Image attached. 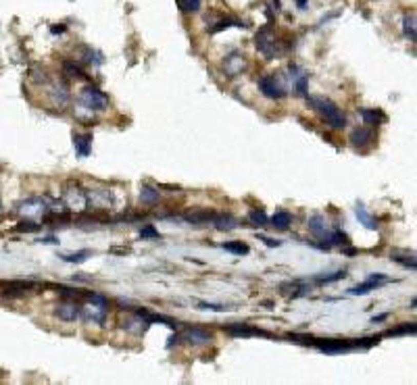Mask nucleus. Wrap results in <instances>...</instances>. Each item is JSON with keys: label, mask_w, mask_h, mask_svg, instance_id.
Here are the masks:
<instances>
[{"label": "nucleus", "mask_w": 417, "mask_h": 385, "mask_svg": "<svg viewBox=\"0 0 417 385\" xmlns=\"http://www.w3.org/2000/svg\"><path fill=\"white\" fill-rule=\"evenodd\" d=\"M384 318H388V314H380V316H373L371 320H373V323H380V320H384Z\"/></svg>", "instance_id": "nucleus-42"}, {"label": "nucleus", "mask_w": 417, "mask_h": 385, "mask_svg": "<svg viewBox=\"0 0 417 385\" xmlns=\"http://www.w3.org/2000/svg\"><path fill=\"white\" fill-rule=\"evenodd\" d=\"M344 277H346V271H336V273H330V275H317L313 281L317 285H330V283H336V281H340Z\"/></svg>", "instance_id": "nucleus-26"}, {"label": "nucleus", "mask_w": 417, "mask_h": 385, "mask_svg": "<svg viewBox=\"0 0 417 385\" xmlns=\"http://www.w3.org/2000/svg\"><path fill=\"white\" fill-rule=\"evenodd\" d=\"M359 115L365 119L367 125H378L382 121H386V115H384L382 111H378V109H361Z\"/></svg>", "instance_id": "nucleus-21"}, {"label": "nucleus", "mask_w": 417, "mask_h": 385, "mask_svg": "<svg viewBox=\"0 0 417 385\" xmlns=\"http://www.w3.org/2000/svg\"><path fill=\"white\" fill-rule=\"evenodd\" d=\"M259 90H261V94L265 96V98H271V100H280V98H284V96H286L284 88L275 81L273 75H263L259 79Z\"/></svg>", "instance_id": "nucleus-9"}, {"label": "nucleus", "mask_w": 417, "mask_h": 385, "mask_svg": "<svg viewBox=\"0 0 417 385\" xmlns=\"http://www.w3.org/2000/svg\"><path fill=\"white\" fill-rule=\"evenodd\" d=\"M403 31H405V36H407L411 42H415L417 34H415V13H413V11H411V13H405V17H403Z\"/></svg>", "instance_id": "nucleus-22"}, {"label": "nucleus", "mask_w": 417, "mask_h": 385, "mask_svg": "<svg viewBox=\"0 0 417 385\" xmlns=\"http://www.w3.org/2000/svg\"><path fill=\"white\" fill-rule=\"evenodd\" d=\"M42 244H58V240L56 238H44V240H40Z\"/></svg>", "instance_id": "nucleus-41"}, {"label": "nucleus", "mask_w": 417, "mask_h": 385, "mask_svg": "<svg viewBox=\"0 0 417 385\" xmlns=\"http://www.w3.org/2000/svg\"><path fill=\"white\" fill-rule=\"evenodd\" d=\"M221 248L228 250V252H232V254H238V256L248 254V246L242 244V242H226V244H221Z\"/></svg>", "instance_id": "nucleus-29"}, {"label": "nucleus", "mask_w": 417, "mask_h": 385, "mask_svg": "<svg viewBox=\"0 0 417 385\" xmlns=\"http://www.w3.org/2000/svg\"><path fill=\"white\" fill-rule=\"evenodd\" d=\"M305 3H307V0H296V5H299V7H301V9H303V7H305Z\"/></svg>", "instance_id": "nucleus-44"}, {"label": "nucleus", "mask_w": 417, "mask_h": 385, "mask_svg": "<svg viewBox=\"0 0 417 385\" xmlns=\"http://www.w3.org/2000/svg\"><path fill=\"white\" fill-rule=\"evenodd\" d=\"M86 300L90 302L88 306H84L82 314L86 320H92V323L103 325L107 320V312H109V300L101 294H86Z\"/></svg>", "instance_id": "nucleus-3"}, {"label": "nucleus", "mask_w": 417, "mask_h": 385, "mask_svg": "<svg viewBox=\"0 0 417 385\" xmlns=\"http://www.w3.org/2000/svg\"><path fill=\"white\" fill-rule=\"evenodd\" d=\"M80 100H82V104L88 109V111H105L107 106H109V98H107V94L105 92H101L96 85H92V83H88L84 90H82V94H80Z\"/></svg>", "instance_id": "nucleus-4"}, {"label": "nucleus", "mask_w": 417, "mask_h": 385, "mask_svg": "<svg viewBox=\"0 0 417 385\" xmlns=\"http://www.w3.org/2000/svg\"><path fill=\"white\" fill-rule=\"evenodd\" d=\"M309 231H311L315 238L326 240V242H328V238H330V233H332V229L328 227V223H326V219H324L322 215H313V217L309 219Z\"/></svg>", "instance_id": "nucleus-14"}, {"label": "nucleus", "mask_w": 417, "mask_h": 385, "mask_svg": "<svg viewBox=\"0 0 417 385\" xmlns=\"http://www.w3.org/2000/svg\"><path fill=\"white\" fill-rule=\"evenodd\" d=\"M259 240H261V242H265L269 248H277V246H282V242H280V240H273V238H267V236H259Z\"/></svg>", "instance_id": "nucleus-39"}, {"label": "nucleus", "mask_w": 417, "mask_h": 385, "mask_svg": "<svg viewBox=\"0 0 417 385\" xmlns=\"http://www.w3.org/2000/svg\"><path fill=\"white\" fill-rule=\"evenodd\" d=\"M380 337H361V339H315L313 346L319 348L326 354H342L350 350H367L375 346Z\"/></svg>", "instance_id": "nucleus-2"}, {"label": "nucleus", "mask_w": 417, "mask_h": 385, "mask_svg": "<svg viewBox=\"0 0 417 385\" xmlns=\"http://www.w3.org/2000/svg\"><path fill=\"white\" fill-rule=\"evenodd\" d=\"M0 287L5 290V294H25V292H31L34 287H38V283L27 281V279H13V281H3Z\"/></svg>", "instance_id": "nucleus-12"}, {"label": "nucleus", "mask_w": 417, "mask_h": 385, "mask_svg": "<svg viewBox=\"0 0 417 385\" xmlns=\"http://www.w3.org/2000/svg\"><path fill=\"white\" fill-rule=\"evenodd\" d=\"M140 238H158V231L152 225H146L140 229Z\"/></svg>", "instance_id": "nucleus-38"}, {"label": "nucleus", "mask_w": 417, "mask_h": 385, "mask_svg": "<svg viewBox=\"0 0 417 385\" xmlns=\"http://www.w3.org/2000/svg\"><path fill=\"white\" fill-rule=\"evenodd\" d=\"M63 73H65L67 77H75V79L86 77V75H84V69L77 65L75 60H65V62H63Z\"/></svg>", "instance_id": "nucleus-25"}, {"label": "nucleus", "mask_w": 417, "mask_h": 385, "mask_svg": "<svg viewBox=\"0 0 417 385\" xmlns=\"http://www.w3.org/2000/svg\"><path fill=\"white\" fill-rule=\"evenodd\" d=\"M177 5L184 13H196L201 9V0H177Z\"/></svg>", "instance_id": "nucleus-32"}, {"label": "nucleus", "mask_w": 417, "mask_h": 385, "mask_svg": "<svg viewBox=\"0 0 417 385\" xmlns=\"http://www.w3.org/2000/svg\"><path fill=\"white\" fill-rule=\"evenodd\" d=\"M50 200L52 198H46V196H36V198H27L23 200L17 210L23 215V217H29V219H34V217H44L46 212H50Z\"/></svg>", "instance_id": "nucleus-7"}, {"label": "nucleus", "mask_w": 417, "mask_h": 385, "mask_svg": "<svg viewBox=\"0 0 417 385\" xmlns=\"http://www.w3.org/2000/svg\"><path fill=\"white\" fill-rule=\"evenodd\" d=\"M388 281H390V277H386L384 273H373V275H369L367 281H363V283H359V285H355V287H350L348 294H352V296H365V294L378 290L380 285L388 283Z\"/></svg>", "instance_id": "nucleus-8"}, {"label": "nucleus", "mask_w": 417, "mask_h": 385, "mask_svg": "<svg viewBox=\"0 0 417 385\" xmlns=\"http://www.w3.org/2000/svg\"><path fill=\"white\" fill-rule=\"evenodd\" d=\"M348 140L355 148H365L373 142V130H369V127H357V130L350 132Z\"/></svg>", "instance_id": "nucleus-15"}, {"label": "nucleus", "mask_w": 417, "mask_h": 385, "mask_svg": "<svg viewBox=\"0 0 417 385\" xmlns=\"http://www.w3.org/2000/svg\"><path fill=\"white\" fill-rule=\"evenodd\" d=\"M254 44L256 50H259L265 58H273L277 52V42H275V34H273V27L271 25H263L254 36Z\"/></svg>", "instance_id": "nucleus-5"}, {"label": "nucleus", "mask_w": 417, "mask_h": 385, "mask_svg": "<svg viewBox=\"0 0 417 385\" xmlns=\"http://www.w3.org/2000/svg\"><path fill=\"white\" fill-rule=\"evenodd\" d=\"M50 31H52V34H63V31H65V25H58V27H52Z\"/></svg>", "instance_id": "nucleus-40"}, {"label": "nucleus", "mask_w": 417, "mask_h": 385, "mask_svg": "<svg viewBox=\"0 0 417 385\" xmlns=\"http://www.w3.org/2000/svg\"><path fill=\"white\" fill-rule=\"evenodd\" d=\"M213 225L219 229V231H230V229H236L238 227V219L228 215V212H223V215H215L213 217Z\"/></svg>", "instance_id": "nucleus-17"}, {"label": "nucleus", "mask_w": 417, "mask_h": 385, "mask_svg": "<svg viewBox=\"0 0 417 385\" xmlns=\"http://www.w3.org/2000/svg\"><path fill=\"white\" fill-rule=\"evenodd\" d=\"M307 102L319 117L332 127V130H342V127H346V115L330 98H324V96H311L309 98L307 96Z\"/></svg>", "instance_id": "nucleus-1"}, {"label": "nucleus", "mask_w": 417, "mask_h": 385, "mask_svg": "<svg viewBox=\"0 0 417 385\" xmlns=\"http://www.w3.org/2000/svg\"><path fill=\"white\" fill-rule=\"evenodd\" d=\"M158 198H161L158 189H154V187H150V185H142V189H140V200H142L144 204H156Z\"/></svg>", "instance_id": "nucleus-23"}, {"label": "nucleus", "mask_w": 417, "mask_h": 385, "mask_svg": "<svg viewBox=\"0 0 417 385\" xmlns=\"http://www.w3.org/2000/svg\"><path fill=\"white\" fill-rule=\"evenodd\" d=\"M223 67H226V73L230 75V77H236L238 73H242L248 65H246V58L242 56V54H238V52H234V54H230L228 58H226V62H223Z\"/></svg>", "instance_id": "nucleus-16"}, {"label": "nucleus", "mask_w": 417, "mask_h": 385, "mask_svg": "<svg viewBox=\"0 0 417 385\" xmlns=\"http://www.w3.org/2000/svg\"><path fill=\"white\" fill-rule=\"evenodd\" d=\"M269 221H271V227H275V229H288L292 223V215L288 210H277Z\"/></svg>", "instance_id": "nucleus-20"}, {"label": "nucleus", "mask_w": 417, "mask_h": 385, "mask_svg": "<svg viewBox=\"0 0 417 385\" xmlns=\"http://www.w3.org/2000/svg\"><path fill=\"white\" fill-rule=\"evenodd\" d=\"M73 148L77 152V156L86 158L92 152V136L84 134V136H73Z\"/></svg>", "instance_id": "nucleus-18"}, {"label": "nucleus", "mask_w": 417, "mask_h": 385, "mask_svg": "<svg viewBox=\"0 0 417 385\" xmlns=\"http://www.w3.org/2000/svg\"><path fill=\"white\" fill-rule=\"evenodd\" d=\"M198 308H201V310H215V312L228 310V306H223V304H211V302H198Z\"/></svg>", "instance_id": "nucleus-37"}, {"label": "nucleus", "mask_w": 417, "mask_h": 385, "mask_svg": "<svg viewBox=\"0 0 417 385\" xmlns=\"http://www.w3.org/2000/svg\"><path fill=\"white\" fill-rule=\"evenodd\" d=\"M0 212H3V204H0Z\"/></svg>", "instance_id": "nucleus-45"}, {"label": "nucleus", "mask_w": 417, "mask_h": 385, "mask_svg": "<svg viewBox=\"0 0 417 385\" xmlns=\"http://www.w3.org/2000/svg\"><path fill=\"white\" fill-rule=\"evenodd\" d=\"M223 331L230 333V335H236V337H254V335H259V337H271V333L263 331V329H256L252 325H244V323H234V325H226L223 327Z\"/></svg>", "instance_id": "nucleus-11"}, {"label": "nucleus", "mask_w": 417, "mask_h": 385, "mask_svg": "<svg viewBox=\"0 0 417 385\" xmlns=\"http://www.w3.org/2000/svg\"><path fill=\"white\" fill-rule=\"evenodd\" d=\"M250 221L254 223V225H259V227H263V225H267L269 223V219H267V215L263 212V210H250Z\"/></svg>", "instance_id": "nucleus-35"}, {"label": "nucleus", "mask_w": 417, "mask_h": 385, "mask_svg": "<svg viewBox=\"0 0 417 385\" xmlns=\"http://www.w3.org/2000/svg\"><path fill=\"white\" fill-rule=\"evenodd\" d=\"M344 252H346V254H348V256H352V254H357V250H355V248H346V250H344Z\"/></svg>", "instance_id": "nucleus-43"}, {"label": "nucleus", "mask_w": 417, "mask_h": 385, "mask_svg": "<svg viewBox=\"0 0 417 385\" xmlns=\"http://www.w3.org/2000/svg\"><path fill=\"white\" fill-rule=\"evenodd\" d=\"M328 242H330V244H336V246H346V244H348V236L342 233L340 229H334V231L330 233Z\"/></svg>", "instance_id": "nucleus-33"}, {"label": "nucleus", "mask_w": 417, "mask_h": 385, "mask_svg": "<svg viewBox=\"0 0 417 385\" xmlns=\"http://www.w3.org/2000/svg\"><path fill=\"white\" fill-rule=\"evenodd\" d=\"M228 27H244V25L238 19H221V21H217L211 27V34H217V31H223V29H228Z\"/></svg>", "instance_id": "nucleus-28"}, {"label": "nucleus", "mask_w": 417, "mask_h": 385, "mask_svg": "<svg viewBox=\"0 0 417 385\" xmlns=\"http://www.w3.org/2000/svg\"><path fill=\"white\" fill-rule=\"evenodd\" d=\"M286 337L296 341V344H303V346H313V341H315L313 335H305V333H288Z\"/></svg>", "instance_id": "nucleus-34"}, {"label": "nucleus", "mask_w": 417, "mask_h": 385, "mask_svg": "<svg viewBox=\"0 0 417 385\" xmlns=\"http://www.w3.org/2000/svg\"><path fill=\"white\" fill-rule=\"evenodd\" d=\"M63 198H65V204L69 210H86L88 208V191L75 181H69L65 185Z\"/></svg>", "instance_id": "nucleus-6"}, {"label": "nucleus", "mask_w": 417, "mask_h": 385, "mask_svg": "<svg viewBox=\"0 0 417 385\" xmlns=\"http://www.w3.org/2000/svg\"><path fill=\"white\" fill-rule=\"evenodd\" d=\"M182 341L186 344H192V346H203V344H209L213 341V333L201 329V327H186L182 333H180Z\"/></svg>", "instance_id": "nucleus-10"}, {"label": "nucleus", "mask_w": 417, "mask_h": 385, "mask_svg": "<svg viewBox=\"0 0 417 385\" xmlns=\"http://www.w3.org/2000/svg\"><path fill=\"white\" fill-rule=\"evenodd\" d=\"M415 323H403L401 327H396V329H388L384 335H413L415 333Z\"/></svg>", "instance_id": "nucleus-30"}, {"label": "nucleus", "mask_w": 417, "mask_h": 385, "mask_svg": "<svg viewBox=\"0 0 417 385\" xmlns=\"http://www.w3.org/2000/svg\"><path fill=\"white\" fill-rule=\"evenodd\" d=\"M213 217H215V212H211V210H196V212H186L184 215V219L188 223H192V225H196V227L205 225V223H211Z\"/></svg>", "instance_id": "nucleus-19"}, {"label": "nucleus", "mask_w": 417, "mask_h": 385, "mask_svg": "<svg viewBox=\"0 0 417 385\" xmlns=\"http://www.w3.org/2000/svg\"><path fill=\"white\" fill-rule=\"evenodd\" d=\"M92 252L90 250H80V252H73V254H61L58 259H63L65 263H84L86 259H90Z\"/></svg>", "instance_id": "nucleus-27"}, {"label": "nucleus", "mask_w": 417, "mask_h": 385, "mask_svg": "<svg viewBox=\"0 0 417 385\" xmlns=\"http://www.w3.org/2000/svg\"><path fill=\"white\" fill-rule=\"evenodd\" d=\"M44 225H40V223H34V221H21L19 225L15 227L17 233H29V231H40Z\"/></svg>", "instance_id": "nucleus-31"}, {"label": "nucleus", "mask_w": 417, "mask_h": 385, "mask_svg": "<svg viewBox=\"0 0 417 385\" xmlns=\"http://www.w3.org/2000/svg\"><path fill=\"white\" fill-rule=\"evenodd\" d=\"M355 212H357V219L363 223V225H365L367 229H378V221H375V219H373V217H371V215L365 210V206H363V204H357V210H355Z\"/></svg>", "instance_id": "nucleus-24"}, {"label": "nucleus", "mask_w": 417, "mask_h": 385, "mask_svg": "<svg viewBox=\"0 0 417 385\" xmlns=\"http://www.w3.org/2000/svg\"><path fill=\"white\" fill-rule=\"evenodd\" d=\"M392 261L394 263H401L403 267H407V269H415V259H413V256H392Z\"/></svg>", "instance_id": "nucleus-36"}, {"label": "nucleus", "mask_w": 417, "mask_h": 385, "mask_svg": "<svg viewBox=\"0 0 417 385\" xmlns=\"http://www.w3.org/2000/svg\"><path fill=\"white\" fill-rule=\"evenodd\" d=\"M54 314L61 318V320H67V323H73L82 316V308L75 304V302H61L56 308H54Z\"/></svg>", "instance_id": "nucleus-13"}]
</instances>
